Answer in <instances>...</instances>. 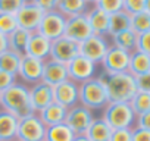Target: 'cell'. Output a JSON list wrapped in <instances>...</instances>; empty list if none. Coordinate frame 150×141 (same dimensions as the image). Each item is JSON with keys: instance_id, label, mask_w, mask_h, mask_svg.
<instances>
[{"instance_id": "46", "label": "cell", "mask_w": 150, "mask_h": 141, "mask_svg": "<svg viewBox=\"0 0 150 141\" xmlns=\"http://www.w3.org/2000/svg\"><path fill=\"white\" fill-rule=\"evenodd\" d=\"M86 2H87V3H93V5H96L97 0H86Z\"/></svg>"}, {"instance_id": "36", "label": "cell", "mask_w": 150, "mask_h": 141, "mask_svg": "<svg viewBox=\"0 0 150 141\" xmlns=\"http://www.w3.org/2000/svg\"><path fill=\"white\" fill-rule=\"evenodd\" d=\"M135 50L143 51L150 56V31L137 35V49Z\"/></svg>"}, {"instance_id": "44", "label": "cell", "mask_w": 150, "mask_h": 141, "mask_svg": "<svg viewBox=\"0 0 150 141\" xmlns=\"http://www.w3.org/2000/svg\"><path fill=\"white\" fill-rule=\"evenodd\" d=\"M72 141H90V140L86 137V134H83V135H75Z\"/></svg>"}, {"instance_id": "4", "label": "cell", "mask_w": 150, "mask_h": 141, "mask_svg": "<svg viewBox=\"0 0 150 141\" xmlns=\"http://www.w3.org/2000/svg\"><path fill=\"white\" fill-rule=\"evenodd\" d=\"M108 94L99 78H91L80 84V104L90 110L105 109L108 106Z\"/></svg>"}, {"instance_id": "6", "label": "cell", "mask_w": 150, "mask_h": 141, "mask_svg": "<svg viewBox=\"0 0 150 141\" xmlns=\"http://www.w3.org/2000/svg\"><path fill=\"white\" fill-rule=\"evenodd\" d=\"M93 121H94L93 110L87 109L86 106H83L80 103L69 107L66 112V118H65V123L72 129V132L75 135L86 134V131L88 129V126L91 125Z\"/></svg>"}, {"instance_id": "31", "label": "cell", "mask_w": 150, "mask_h": 141, "mask_svg": "<svg viewBox=\"0 0 150 141\" xmlns=\"http://www.w3.org/2000/svg\"><path fill=\"white\" fill-rule=\"evenodd\" d=\"M131 30L137 35L150 31V13L144 11V12L131 15Z\"/></svg>"}, {"instance_id": "12", "label": "cell", "mask_w": 150, "mask_h": 141, "mask_svg": "<svg viewBox=\"0 0 150 141\" xmlns=\"http://www.w3.org/2000/svg\"><path fill=\"white\" fill-rule=\"evenodd\" d=\"M109 46L110 44L106 40V37L93 34L91 37H88L87 40L80 43V54L97 65V63H100L103 60Z\"/></svg>"}, {"instance_id": "27", "label": "cell", "mask_w": 150, "mask_h": 141, "mask_svg": "<svg viewBox=\"0 0 150 141\" xmlns=\"http://www.w3.org/2000/svg\"><path fill=\"white\" fill-rule=\"evenodd\" d=\"M125 30H131V15L129 13H127L125 11H121V12L109 15V34L108 35H115Z\"/></svg>"}, {"instance_id": "28", "label": "cell", "mask_w": 150, "mask_h": 141, "mask_svg": "<svg viewBox=\"0 0 150 141\" xmlns=\"http://www.w3.org/2000/svg\"><path fill=\"white\" fill-rule=\"evenodd\" d=\"M74 137L75 134L65 122L47 126L46 129V141H72Z\"/></svg>"}, {"instance_id": "41", "label": "cell", "mask_w": 150, "mask_h": 141, "mask_svg": "<svg viewBox=\"0 0 150 141\" xmlns=\"http://www.w3.org/2000/svg\"><path fill=\"white\" fill-rule=\"evenodd\" d=\"M31 3H34L44 12L56 11V8H57V0H31Z\"/></svg>"}, {"instance_id": "24", "label": "cell", "mask_w": 150, "mask_h": 141, "mask_svg": "<svg viewBox=\"0 0 150 141\" xmlns=\"http://www.w3.org/2000/svg\"><path fill=\"white\" fill-rule=\"evenodd\" d=\"M110 37H112V46L118 49H122L128 53H132L137 49V34L132 30H125Z\"/></svg>"}, {"instance_id": "10", "label": "cell", "mask_w": 150, "mask_h": 141, "mask_svg": "<svg viewBox=\"0 0 150 141\" xmlns=\"http://www.w3.org/2000/svg\"><path fill=\"white\" fill-rule=\"evenodd\" d=\"M43 66H44V60L22 54L21 56V62H19V69L16 77L22 81V84H35L41 81V75H43Z\"/></svg>"}, {"instance_id": "20", "label": "cell", "mask_w": 150, "mask_h": 141, "mask_svg": "<svg viewBox=\"0 0 150 141\" xmlns=\"http://www.w3.org/2000/svg\"><path fill=\"white\" fill-rule=\"evenodd\" d=\"M86 16H87V21H88L94 35L105 37L109 34V15L106 12L93 6L90 11L86 12Z\"/></svg>"}, {"instance_id": "43", "label": "cell", "mask_w": 150, "mask_h": 141, "mask_svg": "<svg viewBox=\"0 0 150 141\" xmlns=\"http://www.w3.org/2000/svg\"><path fill=\"white\" fill-rule=\"evenodd\" d=\"M9 49V44H8V35H3L0 34V53H3L5 50Z\"/></svg>"}, {"instance_id": "15", "label": "cell", "mask_w": 150, "mask_h": 141, "mask_svg": "<svg viewBox=\"0 0 150 141\" xmlns=\"http://www.w3.org/2000/svg\"><path fill=\"white\" fill-rule=\"evenodd\" d=\"M53 100L60 106L69 109L80 103V84L66 80L53 87Z\"/></svg>"}, {"instance_id": "30", "label": "cell", "mask_w": 150, "mask_h": 141, "mask_svg": "<svg viewBox=\"0 0 150 141\" xmlns=\"http://www.w3.org/2000/svg\"><path fill=\"white\" fill-rule=\"evenodd\" d=\"M131 109L134 110L135 115H141L150 110V93H143V91H137L135 96L131 99L129 102Z\"/></svg>"}, {"instance_id": "38", "label": "cell", "mask_w": 150, "mask_h": 141, "mask_svg": "<svg viewBox=\"0 0 150 141\" xmlns=\"http://www.w3.org/2000/svg\"><path fill=\"white\" fill-rule=\"evenodd\" d=\"M132 138V129L125 128V129H112L109 141H131Z\"/></svg>"}, {"instance_id": "29", "label": "cell", "mask_w": 150, "mask_h": 141, "mask_svg": "<svg viewBox=\"0 0 150 141\" xmlns=\"http://www.w3.org/2000/svg\"><path fill=\"white\" fill-rule=\"evenodd\" d=\"M21 56L12 50H5L3 53H0V70L12 75L18 74V69H19V62H21Z\"/></svg>"}, {"instance_id": "9", "label": "cell", "mask_w": 150, "mask_h": 141, "mask_svg": "<svg viewBox=\"0 0 150 141\" xmlns=\"http://www.w3.org/2000/svg\"><path fill=\"white\" fill-rule=\"evenodd\" d=\"M129 54L128 51L118 49L115 46H109L103 60L100 62L103 66V72L106 74H118V72H128L129 65Z\"/></svg>"}, {"instance_id": "5", "label": "cell", "mask_w": 150, "mask_h": 141, "mask_svg": "<svg viewBox=\"0 0 150 141\" xmlns=\"http://www.w3.org/2000/svg\"><path fill=\"white\" fill-rule=\"evenodd\" d=\"M47 126L41 122L37 113H31L19 119L16 140L19 141H44Z\"/></svg>"}, {"instance_id": "1", "label": "cell", "mask_w": 150, "mask_h": 141, "mask_svg": "<svg viewBox=\"0 0 150 141\" xmlns=\"http://www.w3.org/2000/svg\"><path fill=\"white\" fill-rule=\"evenodd\" d=\"M97 78L106 90L109 103H129L137 93L135 78L129 72H102Z\"/></svg>"}, {"instance_id": "39", "label": "cell", "mask_w": 150, "mask_h": 141, "mask_svg": "<svg viewBox=\"0 0 150 141\" xmlns=\"http://www.w3.org/2000/svg\"><path fill=\"white\" fill-rule=\"evenodd\" d=\"M135 85H137V91L150 93V72L135 77Z\"/></svg>"}, {"instance_id": "18", "label": "cell", "mask_w": 150, "mask_h": 141, "mask_svg": "<svg viewBox=\"0 0 150 141\" xmlns=\"http://www.w3.org/2000/svg\"><path fill=\"white\" fill-rule=\"evenodd\" d=\"M50 47H52L50 40L43 37L40 32H31L25 49V54L40 60H47L50 57Z\"/></svg>"}, {"instance_id": "45", "label": "cell", "mask_w": 150, "mask_h": 141, "mask_svg": "<svg viewBox=\"0 0 150 141\" xmlns=\"http://www.w3.org/2000/svg\"><path fill=\"white\" fill-rule=\"evenodd\" d=\"M144 11L150 13V0H146V9H144Z\"/></svg>"}, {"instance_id": "11", "label": "cell", "mask_w": 150, "mask_h": 141, "mask_svg": "<svg viewBox=\"0 0 150 141\" xmlns=\"http://www.w3.org/2000/svg\"><path fill=\"white\" fill-rule=\"evenodd\" d=\"M66 66H68V78L77 84H81V82H86V81L94 78L96 68H97L96 63H93L91 60L86 59L81 54L72 59Z\"/></svg>"}, {"instance_id": "47", "label": "cell", "mask_w": 150, "mask_h": 141, "mask_svg": "<svg viewBox=\"0 0 150 141\" xmlns=\"http://www.w3.org/2000/svg\"><path fill=\"white\" fill-rule=\"evenodd\" d=\"M12 141H19V140H12Z\"/></svg>"}, {"instance_id": "2", "label": "cell", "mask_w": 150, "mask_h": 141, "mask_svg": "<svg viewBox=\"0 0 150 141\" xmlns=\"http://www.w3.org/2000/svg\"><path fill=\"white\" fill-rule=\"evenodd\" d=\"M0 107L19 119L34 113L30 102V87L22 82H15L11 88L0 94Z\"/></svg>"}, {"instance_id": "14", "label": "cell", "mask_w": 150, "mask_h": 141, "mask_svg": "<svg viewBox=\"0 0 150 141\" xmlns=\"http://www.w3.org/2000/svg\"><path fill=\"white\" fill-rule=\"evenodd\" d=\"M78 54H80V44L63 35V37L52 41L50 57L49 59H53V60H57L60 63L68 65L72 59H75Z\"/></svg>"}, {"instance_id": "23", "label": "cell", "mask_w": 150, "mask_h": 141, "mask_svg": "<svg viewBox=\"0 0 150 141\" xmlns=\"http://www.w3.org/2000/svg\"><path fill=\"white\" fill-rule=\"evenodd\" d=\"M110 134H112V128L102 118H94V121L86 131V137L90 141H109Z\"/></svg>"}, {"instance_id": "25", "label": "cell", "mask_w": 150, "mask_h": 141, "mask_svg": "<svg viewBox=\"0 0 150 141\" xmlns=\"http://www.w3.org/2000/svg\"><path fill=\"white\" fill-rule=\"evenodd\" d=\"M30 35H31V32H28L22 28H16L12 34L8 35L9 50H12L18 54H25V49H27Z\"/></svg>"}, {"instance_id": "19", "label": "cell", "mask_w": 150, "mask_h": 141, "mask_svg": "<svg viewBox=\"0 0 150 141\" xmlns=\"http://www.w3.org/2000/svg\"><path fill=\"white\" fill-rule=\"evenodd\" d=\"M19 118L0 107V141L16 140Z\"/></svg>"}, {"instance_id": "7", "label": "cell", "mask_w": 150, "mask_h": 141, "mask_svg": "<svg viewBox=\"0 0 150 141\" xmlns=\"http://www.w3.org/2000/svg\"><path fill=\"white\" fill-rule=\"evenodd\" d=\"M65 25H66V16L57 11H50V12L44 13L37 32H40L47 40L54 41V40L63 37Z\"/></svg>"}, {"instance_id": "32", "label": "cell", "mask_w": 150, "mask_h": 141, "mask_svg": "<svg viewBox=\"0 0 150 141\" xmlns=\"http://www.w3.org/2000/svg\"><path fill=\"white\" fill-rule=\"evenodd\" d=\"M18 28L16 16L11 13H0V34L9 35Z\"/></svg>"}, {"instance_id": "17", "label": "cell", "mask_w": 150, "mask_h": 141, "mask_svg": "<svg viewBox=\"0 0 150 141\" xmlns=\"http://www.w3.org/2000/svg\"><path fill=\"white\" fill-rule=\"evenodd\" d=\"M68 80V66L65 63H60L57 60L53 59H47L44 60V66H43V75H41V81L54 87L63 81Z\"/></svg>"}, {"instance_id": "33", "label": "cell", "mask_w": 150, "mask_h": 141, "mask_svg": "<svg viewBox=\"0 0 150 141\" xmlns=\"http://www.w3.org/2000/svg\"><path fill=\"white\" fill-rule=\"evenodd\" d=\"M94 6L108 15H112L124 9V0H97Z\"/></svg>"}, {"instance_id": "35", "label": "cell", "mask_w": 150, "mask_h": 141, "mask_svg": "<svg viewBox=\"0 0 150 141\" xmlns=\"http://www.w3.org/2000/svg\"><path fill=\"white\" fill-rule=\"evenodd\" d=\"M146 9V0H124V9L129 15H135L144 12Z\"/></svg>"}, {"instance_id": "16", "label": "cell", "mask_w": 150, "mask_h": 141, "mask_svg": "<svg viewBox=\"0 0 150 141\" xmlns=\"http://www.w3.org/2000/svg\"><path fill=\"white\" fill-rule=\"evenodd\" d=\"M30 102L34 113H38L46 106L53 103V87L40 81L30 87Z\"/></svg>"}, {"instance_id": "3", "label": "cell", "mask_w": 150, "mask_h": 141, "mask_svg": "<svg viewBox=\"0 0 150 141\" xmlns=\"http://www.w3.org/2000/svg\"><path fill=\"white\" fill-rule=\"evenodd\" d=\"M135 118L137 115L131 109L129 103H108L102 116V119L112 129H132L135 125Z\"/></svg>"}, {"instance_id": "37", "label": "cell", "mask_w": 150, "mask_h": 141, "mask_svg": "<svg viewBox=\"0 0 150 141\" xmlns=\"http://www.w3.org/2000/svg\"><path fill=\"white\" fill-rule=\"evenodd\" d=\"M16 80H18L16 75H12V74L0 70V94H2L3 91H6L8 88H11L15 82H18Z\"/></svg>"}, {"instance_id": "48", "label": "cell", "mask_w": 150, "mask_h": 141, "mask_svg": "<svg viewBox=\"0 0 150 141\" xmlns=\"http://www.w3.org/2000/svg\"><path fill=\"white\" fill-rule=\"evenodd\" d=\"M44 141H46V140H44Z\"/></svg>"}, {"instance_id": "8", "label": "cell", "mask_w": 150, "mask_h": 141, "mask_svg": "<svg viewBox=\"0 0 150 141\" xmlns=\"http://www.w3.org/2000/svg\"><path fill=\"white\" fill-rule=\"evenodd\" d=\"M65 37L75 43H83L88 37L93 35V30L87 21L86 13H78L66 18V25H65Z\"/></svg>"}, {"instance_id": "22", "label": "cell", "mask_w": 150, "mask_h": 141, "mask_svg": "<svg viewBox=\"0 0 150 141\" xmlns=\"http://www.w3.org/2000/svg\"><path fill=\"white\" fill-rule=\"evenodd\" d=\"M128 72L135 78V77H140L146 72H150V56L143 53V51H138V50H134L131 54H129V65H128Z\"/></svg>"}, {"instance_id": "21", "label": "cell", "mask_w": 150, "mask_h": 141, "mask_svg": "<svg viewBox=\"0 0 150 141\" xmlns=\"http://www.w3.org/2000/svg\"><path fill=\"white\" fill-rule=\"evenodd\" d=\"M66 112H68L66 107H63L59 103L53 102L49 106H46L43 110H40L37 115H38V118L41 119V122L46 126H53V125H57V123H63L65 122Z\"/></svg>"}, {"instance_id": "40", "label": "cell", "mask_w": 150, "mask_h": 141, "mask_svg": "<svg viewBox=\"0 0 150 141\" xmlns=\"http://www.w3.org/2000/svg\"><path fill=\"white\" fill-rule=\"evenodd\" d=\"M134 128H140V129L150 131V110H149V112H146V113L137 115Z\"/></svg>"}, {"instance_id": "26", "label": "cell", "mask_w": 150, "mask_h": 141, "mask_svg": "<svg viewBox=\"0 0 150 141\" xmlns=\"http://www.w3.org/2000/svg\"><path fill=\"white\" fill-rule=\"evenodd\" d=\"M87 2L86 0H57V8L56 11L65 15L66 18L78 15V13H86L87 12Z\"/></svg>"}, {"instance_id": "42", "label": "cell", "mask_w": 150, "mask_h": 141, "mask_svg": "<svg viewBox=\"0 0 150 141\" xmlns=\"http://www.w3.org/2000/svg\"><path fill=\"white\" fill-rule=\"evenodd\" d=\"M131 141H150V131L132 128V138Z\"/></svg>"}, {"instance_id": "34", "label": "cell", "mask_w": 150, "mask_h": 141, "mask_svg": "<svg viewBox=\"0 0 150 141\" xmlns=\"http://www.w3.org/2000/svg\"><path fill=\"white\" fill-rule=\"evenodd\" d=\"M27 3V0H0V13L16 15V12Z\"/></svg>"}, {"instance_id": "13", "label": "cell", "mask_w": 150, "mask_h": 141, "mask_svg": "<svg viewBox=\"0 0 150 141\" xmlns=\"http://www.w3.org/2000/svg\"><path fill=\"white\" fill-rule=\"evenodd\" d=\"M44 13L46 12L41 11L34 3H25L15 15L16 22H18V28H22L28 32H37Z\"/></svg>"}]
</instances>
